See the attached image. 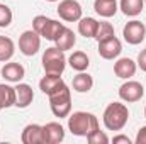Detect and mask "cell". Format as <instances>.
I'll use <instances>...</instances> for the list:
<instances>
[{"label": "cell", "instance_id": "obj_1", "mask_svg": "<svg viewBox=\"0 0 146 144\" xmlns=\"http://www.w3.org/2000/svg\"><path fill=\"white\" fill-rule=\"evenodd\" d=\"M97 129H100L99 119L90 112H73L72 115H68V131L73 136L87 137Z\"/></svg>", "mask_w": 146, "mask_h": 144}, {"label": "cell", "instance_id": "obj_2", "mask_svg": "<svg viewBox=\"0 0 146 144\" xmlns=\"http://www.w3.org/2000/svg\"><path fill=\"white\" fill-rule=\"evenodd\" d=\"M102 120H104L106 129H109V131H121V129H124V126L129 120V110L121 102H112L104 110Z\"/></svg>", "mask_w": 146, "mask_h": 144}, {"label": "cell", "instance_id": "obj_3", "mask_svg": "<svg viewBox=\"0 0 146 144\" xmlns=\"http://www.w3.org/2000/svg\"><path fill=\"white\" fill-rule=\"evenodd\" d=\"M49 97V107L51 112L63 119V117H68L70 112H72V92L68 88V85H63L60 90H56L54 93L48 95Z\"/></svg>", "mask_w": 146, "mask_h": 144}, {"label": "cell", "instance_id": "obj_4", "mask_svg": "<svg viewBox=\"0 0 146 144\" xmlns=\"http://www.w3.org/2000/svg\"><path fill=\"white\" fill-rule=\"evenodd\" d=\"M42 68L46 73L51 75H61L66 68V58H65V51H61L60 48L53 46L48 48L42 54Z\"/></svg>", "mask_w": 146, "mask_h": 144}, {"label": "cell", "instance_id": "obj_5", "mask_svg": "<svg viewBox=\"0 0 146 144\" xmlns=\"http://www.w3.org/2000/svg\"><path fill=\"white\" fill-rule=\"evenodd\" d=\"M122 36H124V41L127 44H133V46L141 44L146 37L145 24L141 20H129L122 29Z\"/></svg>", "mask_w": 146, "mask_h": 144}, {"label": "cell", "instance_id": "obj_6", "mask_svg": "<svg viewBox=\"0 0 146 144\" xmlns=\"http://www.w3.org/2000/svg\"><path fill=\"white\" fill-rule=\"evenodd\" d=\"M19 49L24 56H34L41 49V36L36 31H24L19 37Z\"/></svg>", "mask_w": 146, "mask_h": 144}, {"label": "cell", "instance_id": "obj_7", "mask_svg": "<svg viewBox=\"0 0 146 144\" xmlns=\"http://www.w3.org/2000/svg\"><path fill=\"white\" fill-rule=\"evenodd\" d=\"M145 93H146L145 87H143L139 81L127 80L126 83H122V85L119 87V97H121V100H124V102H127V104L141 100Z\"/></svg>", "mask_w": 146, "mask_h": 144}, {"label": "cell", "instance_id": "obj_8", "mask_svg": "<svg viewBox=\"0 0 146 144\" xmlns=\"http://www.w3.org/2000/svg\"><path fill=\"white\" fill-rule=\"evenodd\" d=\"M82 5L76 0H61L58 5V15L66 22H76L82 19Z\"/></svg>", "mask_w": 146, "mask_h": 144}, {"label": "cell", "instance_id": "obj_9", "mask_svg": "<svg viewBox=\"0 0 146 144\" xmlns=\"http://www.w3.org/2000/svg\"><path fill=\"white\" fill-rule=\"evenodd\" d=\"M122 51V44L121 41L115 36L109 37V39H104L99 42V54L104 58V59H114L121 54Z\"/></svg>", "mask_w": 146, "mask_h": 144}, {"label": "cell", "instance_id": "obj_10", "mask_svg": "<svg viewBox=\"0 0 146 144\" xmlns=\"http://www.w3.org/2000/svg\"><path fill=\"white\" fill-rule=\"evenodd\" d=\"M42 137L44 144H60L65 139V129L60 122H48L42 126Z\"/></svg>", "mask_w": 146, "mask_h": 144}, {"label": "cell", "instance_id": "obj_11", "mask_svg": "<svg viewBox=\"0 0 146 144\" xmlns=\"http://www.w3.org/2000/svg\"><path fill=\"white\" fill-rule=\"evenodd\" d=\"M15 88V107L19 108H27L31 104H33V100H34V92H33V87L31 85H27V83H17V87H14Z\"/></svg>", "mask_w": 146, "mask_h": 144}, {"label": "cell", "instance_id": "obj_12", "mask_svg": "<svg viewBox=\"0 0 146 144\" xmlns=\"http://www.w3.org/2000/svg\"><path fill=\"white\" fill-rule=\"evenodd\" d=\"M0 75L3 80H7L10 83H19L26 76V70L21 63H5L0 70Z\"/></svg>", "mask_w": 146, "mask_h": 144}, {"label": "cell", "instance_id": "obj_13", "mask_svg": "<svg viewBox=\"0 0 146 144\" xmlns=\"http://www.w3.org/2000/svg\"><path fill=\"white\" fill-rule=\"evenodd\" d=\"M65 85L61 75H51V73H46L41 80H39V90L46 95H51L54 93L56 90H60L61 87Z\"/></svg>", "mask_w": 146, "mask_h": 144}, {"label": "cell", "instance_id": "obj_14", "mask_svg": "<svg viewBox=\"0 0 146 144\" xmlns=\"http://www.w3.org/2000/svg\"><path fill=\"white\" fill-rule=\"evenodd\" d=\"M21 141L24 144H44L42 137V126L39 124H27L21 134Z\"/></svg>", "mask_w": 146, "mask_h": 144}, {"label": "cell", "instance_id": "obj_15", "mask_svg": "<svg viewBox=\"0 0 146 144\" xmlns=\"http://www.w3.org/2000/svg\"><path fill=\"white\" fill-rule=\"evenodd\" d=\"M138 65L131 59V58H121L114 63V73L115 76L122 78V80H129L131 76H134Z\"/></svg>", "mask_w": 146, "mask_h": 144}, {"label": "cell", "instance_id": "obj_16", "mask_svg": "<svg viewBox=\"0 0 146 144\" xmlns=\"http://www.w3.org/2000/svg\"><path fill=\"white\" fill-rule=\"evenodd\" d=\"M94 9H95V12L100 17L109 19V17L115 15L119 5H117V0H95L94 2Z\"/></svg>", "mask_w": 146, "mask_h": 144}, {"label": "cell", "instance_id": "obj_17", "mask_svg": "<svg viewBox=\"0 0 146 144\" xmlns=\"http://www.w3.org/2000/svg\"><path fill=\"white\" fill-rule=\"evenodd\" d=\"M94 87V78L85 71H78V75L73 78V90L78 93H87Z\"/></svg>", "mask_w": 146, "mask_h": 144}, {"label": "cell", "instance_id": "obj_18", "mask_svg": "<svg viewBox=\"0 0 146 144\" xmlns=\"http://www.w3.org/2000/svg\"><path fill=\"white\" fill-rule=\"evenodd\" d=\"M99 29V20L94 17H82L78 20V32L83 37H95Z\"/></svg>", "mask_w": 146, "mask_h": 144}, {"label": "cell", "instance_id": "obj_19", "mask_svg": "<svg viewBox=\"0 0 146 144\" xmlns=\"http://www.w3.org/2000/svg\"><path fill=\"white\" fill-rule=\"evenodd\" d=\"M143 7H145V0H121V3H119V9L127 17L139 15L143 12Z\"/></svg>", "mask_w": 146, "mask_h": 144}, {"label": "cell", "instance_id": "obj_20", "mask_svg": "<svg viewBox=\"0 0 146 144\" xmlns=\"http://www.w3.org/2000/svg\"><path fill=\"white\" fill-rule=\"evenodd\" d=\"M54 42H56V48H60L61 51H68V49H72L73 46H75V42H76V36H75V32H73L72 29L63 27L61 32H60V36L56 37Z\"/></svg>", "mask_w": 146, "mask_h": 144}, {"label": "cell", "instance_id": "obj_21", "mask_svg": "<svg viewBox=\"0 0 146 144\" xmlns=\"http://www.w3.org/2000/svg\"><path fill=\"white\" fill-rule=\"evenodd\" d=\"M15 104V88L5 83H0V110L9 108Z\"/></svg>", "mask_w": 146, "mask_h": 144}, {"label": "cell", "instance_id": "obj_22", "mask_svg": "<svg viewBox=\"0 0 146 144\" xmlns=\"http://www.w3.org/2000/svg\"><path fill=\"white\" fill-rule=\"evenodd\" d=\"M68 65L75 71H85L88 68V65H90V59H88V56L83 51H75L68 58Z\"/></svg>", "mask_w": 146, "mask_h": 144}, {"label": "cell", "instance_id": "obj_23", "mask_svg": "<svg viewBox=\"0 0 146 144\" xmlns=\"http://www.w3.org/2000/svg\"><path fill=\"white\" fill-rule=\"evenodd\" d=\"M15 53V44L10 37L7 36H0V61L7 63Z\"/></svg>", "mask_w": 146, "mask_h": 144}, {"label": "cell", "instance_id": "obj_24", "mask_svg": "<svg viewBox=\"0 0 146 144\" xmlns=\"http://www.w3.org/2000/svg\"><path fill=\"white\" fill-rule=\"evenodd\" d=\"M63 27H65L63 22H58V20L49 19L48 24H46V27H44V31L41 32V37H44L48 41H56V37L60 36V32H61Z\"/></svg>", "mask_w": 146, "mask_h": 144}, {"label": "cell", "instance_id": "obj_25", "mask_svg": "<svg viewBox=\"0 0 146 144\" xmlns=\"http://www.w3.org/2000/svg\"><path fill=\"white\" fill-rule=\"evenodd\" d=\"M114 36V27L110 22H106V20H100L99 22V29H97V34H95V39L97 42L104 41V39H109V37Z\"/></svg>", "mask_w": 146, "mask_h": 144}, {"label": "cell", "instance_id": "obj_26", "mask_svg": "<svg viewBox=\"0 0 146 144\" xmlns=\"http://www.w3.org/2000/svg\"><path fill=\"white\" fill-rule=\"evenodd\" d=\"M12 10L9 5L5 3H0V27H9L10 22H12Z\"/></svg>", "mask_w": 146, "mask_h": 144}, {"label": "cell", "instance_id": "obj_27", "mask_svg": "<svg viewBox=\"0 0 146 144\" xmlns=\"http://www.w3.org/2000/svg\"><path fill=\"white\" fill-rule=\"evenodd\" d=\"M87 141L90 144H107L109 143V137H107V134L104 131L97 129V131H94L92 134L87 136Z\"/></svg>", "mask_w": 146, "mask_h": 144}, {"label": "cell", "instance_id": "obj_28", "mask_svg": "<svg viewBox=\"0 0 146 144\" xmlns=\"http://www.w3.org/2000/svg\"><path fill=\"white\" fill-rule=\"evenodd\" d=\"M48 20H49V17H46V15H36V17L33 19V31H36L37 34L41 36V32L44 31Z\"/></svg>", "mask_w": 146, "mask_h": 144}, {"label": "cell", "instance_id": "obj_29", "mask_svg": "<svg viewBox=\"0 0 146 144\" xmlns=\"http://www.w3.org/2000/svg\"><path fill=\"white\" fill-rule=\"evenodd\" d=\"M139 68H141V71L146 73V49H143L141 53H139V56H138V63H136Z\"/></svg>", "mask_w": 146, "mask_h": 144}, {"label": "cell", "instance_id": "obj_30", "mask_svg": "<svg viewBox=\"0 0 146 144\" xmlns=\"http://www.w3.org/2000/svg\"><path fill=\"white\" fill-rule=\"evenodd\" d=\"M136 144H146V126H143V127L138 131V136H136Z\"/></svg>", "mask_w": 146, "mask_h": 144}, {"label": "cell", "instance_id": "obj_31", "mask_svg": "<svg viewBox=\"0 0 146 144\" xmlns=\"http://www.w3.org/2000/svg\"><path fill=\"white\" fill-rule=\"evenodd\" d=\"M112 143H114V144H119V143L131 144V139H129L127 136H122V134H119V136H114V137H112Z\"/></svg>", "mask_w": 146, "mask_h": 144}, {"label": "cell", "instance_id": "obj_32", "mask_svg": "<svg viewBox=\"0 0 146 144\" xmlns=\"http://www.w3.org/2000/svg\"><path fill=\"white\" fill-rule=\"evenodd\" d=\"M48 2H58V0H48Z\"/></svg>", "mask_w": 146, "mask_h": 144}, {"label": "cell", "instance_id": "obj_33", "mask_svg": "<svg viewBox=\"0 0 146 144\" xmlns=\"http://www.w3.org/2000/svg\"><path fill=\"white\" fill-rule=\"evenodd\" d=\"M145 117H146V108H145Z\"/></svg>", "mask_w": 146, "mask_h": 144}, {"label": "cell", "instance_id": "obj_34", "mask_svg": "<svg viewBox=\"0 0 146 144\" xmlns=\"http://www.w3.org/2000/svg\"><path fill=\"white\" fill-rule=\"evenodd\" d=\"M145 3H146V0H145Z\"/></svg>", "mask_w": 146, "mask_h": 144}, {"label": "cell", "instance_id": "obj_35", "mask_svg": "<svg viewBox=\"0 0 146 144\" xmlns=\"http://www.w3.org/2000/svg\"><path fill=\"white\" fill-rule=\"evenodd\" d=\"M145 90H146V88H145Z\"/></svg>", "mask_w": 146, "mask_h": 144}]
</instances>
